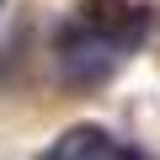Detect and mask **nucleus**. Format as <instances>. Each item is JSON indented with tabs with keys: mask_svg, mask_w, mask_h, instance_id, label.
Here are the masks:
<instances>
[{
	"mask_svg": "<svg viewBox=\"0 0 160 160\" xmlns=\"http://www.w3.org/2000/svg\"><path fill=\"white\" fill-rule=\"evenodd\" d=\"M32 160H155V155L123 144V139H118L112 128H102V123H75V128H64L48 149H38Z\"/></svg>",
	"mask_w": 160,
	"mask_h": 160,
	"instance_id": "obj_2",
	"label": "nucleus"
},
{
	"mask_svg": "<svg viewBox=\"0 0 160 160\" xmlns=\"http://www.w3.org/2000/svg\"><path fill=\"white\" fill-rule=\"evenodd\" d=\"M155 32V11L139 0H86L53 32V69L69 86L112 80Z\"/></svg>",
	"mask_w": 160,
	"mask_h": 160,
	"instance_id": "obj_1",
	"label": "nucleus"
}]
</instances>
